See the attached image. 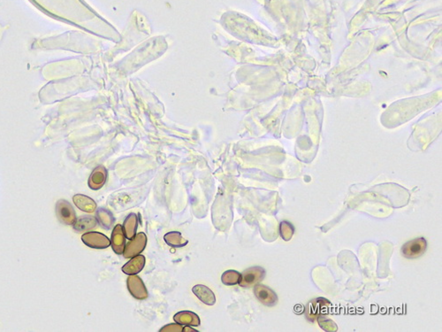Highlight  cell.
<instances>
[{
	"instance_id": "8fae6325",
	"label": "cell",
	"mask_w": 442,
	"mask_h": 332,
	"mask_svg": "<svg viewBox=\"0 0 442 332\" xmlns=\"http://www.w3.org/2000/svg\"><path fill=\"white\" fill-rule=\"evenodd\" d=\"M192 292L204 304L207 306H213L216 303L214 293L206 285L197 284L192 288Z\"/></svg>"
},
{
	"instance_id": "8992f818",
	"label": "cell",
	"mask_w": 442,
	"mask_h": 332,
	"mask_svg": "<svg viewBox=\"0 0 442 332\" xmlns=\"http://www.w3.org/2000/svg\"><path fill=\"white\" fill-rule=\"evenodd\" d=\"M127 289L133 297L136 299H145L149 297L144 281L138 275H129L127 280Z\"/></svg>"
},
{
	"instance_id": "7c38bea8",
	"label": "cell",
	"mask_w": 442,
	"mask_h": 332,
	"mask_svg": "<svg viewBox=\"0 0 442 332\" xmlns=\"http://www.w3.org/2000/svg\"><path fill=\"white\" fill-rule=\"evenodd\" d=\"M145 257L144 255H136L122 266V271L127 275H137L144 269Z\"/></svg>"
},
{
	"instance_id": "9a60e30c",
	"label": "cell",
	"mask_w": 442,
	"mask_h": 332,
	"mask_svg": "<svg viewBox=\"0 0 442 332\" xmlns=\"http://www.w3.org/2000/svg\"><path fill=\"white\" fill-rule=\"evenodd\" d=\"M97 221L94 216L84 215L76 220L74 224L75 231L78 232H87L96 228Z\"/></svg>"
},
{
	"instance_id": "7a4b0ae2",
	"label": "cell",
	"mask_w": 442,
	"mask_h": 332,
	"mask_svg": "<svg viewBox=\"0 0 442 332\" xmlns=\"http://www.w3.org/2000/svg\"><path fill=\"white\" fill-rule=\"evenodd\" d=\"M427 248V242L424 237H418L408 241L402 247L403 257L407 259H416L425 254Z\"/></svg>"
},
{
	"instance_id": "6da1fadb",
	"label": "cell",
	"mask_w": 442,
	"mask_h": 332,
	"mask_svg": "<svg viewBox=\"0 0 442 332\" xmlns=\"http://www.w3.org/2000/svg\"><path fill=\"white\" fill-rule=\"evenodd\" d=\"M265 270L262 266H251L241 274L239 285L243 288H251L263 281Z\"/></svg>"
},
{
	"instance_id": "4fadbf2b",
	"label": "cell",
	"mask_w": 442,
	"mask_h": 332,
	"mask_svg": "<svg viewBox=\"0 0 442 332\" xmlns=\"http://www.w3.org/2000/svg\"><path fill=\"white\" fill-rule=\"evenodd\" d=\"M75 205L85 213H93L96 208V204L92 199L83 194H77L73 198Z\"/></svg>"
},
{
	"instance_id": "3957f363",
	"label": "cell",
	"mask_w": 442,
	"mask_h": 332,
	"mask_svg": "<svg viewBox=\"0 0 442 332\" xmlns=\"http://www.w3.org/2000/svg\"><path fill=\"white\" fill-rule=\"evenodd\" d=\"M146 245L147 236L144 232H140L131 238L127 245H125L123 255L126 259L133 258L134 256L140 254L145 250Z\"/></svg>"
},
{
	"instance_id": "ffe728a7",
	"label": "cell",
	"mask_w": 442,
	"mask_h": 332,
	"mask_svg": "<svg viewBox=\"0 0 442 332\" xmlns=\"http://www.w3.org/2000/svg\"><path fill=\"white\" fill-rule=\"evenodd\" d=\"M160 332H197V331L194 330L191 327L181 325V324H167L166 326H164L162 329H160Z\"/></svg>"
},
{
	"instance_id": "9c48e42d",
	"label": "cell",
	"mask_w": 442,
	"mask_h": 332,
	"mask_svg": "<svg viewBox=\"0 0 442 332\" xmlns=\"http://www.w3.org/2000/svg\"><path fill=\"white\" fill-rule=\"evenodd\" d=\"M107 179V171L105 166H99L96 167L88 178V187L93 191L100 190L105 184Z\"/></svg>"
},
{
	"instance_id": "5bb4252c",
	"label": "cell",
	"mask_w": 442,
	"mask_h": 332,
	"mask_svg": "<svg viewBox=\"0 0 442 332\" xmlns=\"http://www.w3.org/2000/svg\"><path fill=\"white\" fill-rule=\"evenodd\" d=\"M137 226H138V218L137 215L134 213L128 214L127 218L124 221L123 223V232L125 234V236L127 239H131L136 235V231H137Z\"/></svg>"
},
{
	"instance_id": "e0dca14e",
	"label": "cell",
	"mask_w": 442,
	"mask_h": 332,
	"mask_svg": "<svg viewBox=\"0 0 442 332\" xmlns=\"http://www.w3.org/2000/svg\"><path fill=\"white\" fill-rule=\"evenodd\" d=\"M96 221L99 223L101 227L105 230H110L113 228L114 223V215L109 210L105 208H99L96 212Z\"/></svg>"
},
{
	"instance_id": "d6986e66",
	"label": "cell",
	"mask_w": 442,
	"mask_h": 332,
	"mask_svg": "<svg viewBox=\"0 0 442 332\" xmlns=\"http://www.w3.org/2000/svg\"><path fill=\"white\" fill-rule=\"evenodd\" d=\"M294 233H295V227L292 223H289L288 221H283L280 223V234L283 240L287 241V242L290 241V239L293 237Z\"/></svg>"
},
{
	"instance_id": "ba28073f",
	"label": "cell",
	"mask_w": 442,
	"mask_h": 332,
	"mask_svg": "<svg viewBox=\"0 0 442 332\" xmlns=\"http://www.w3.org/2000/svg\"><path fill=\"white\" fill-rule=\"evenodd\" d=\"M125 234L123 232V228L120 224H117L114 228V231L112 233V238H111V245L112 248L114 250V253L118 255L123 254L124 249H125V245H126V238H125Z\"/></svg>"
},
{
	"instance_id": "44dd1931",
	"label": "cell",
	"mask_w": 442,
	"mask_h": 332,
	"mask_svg": "<svg viewBox=\"0 0 442 332\" xmlns=\"http://www.w3.org/2000/svg\"><path fill=\"white\" fill-rule=\"evenodd\" d=\"M320 299H315L313 301L310 302L307 306V318L310 321H314V318L317 317L318 313H320V308L323 306H320Z\"/></svg>"
},
{
	"instance_id": "ac0fdd59",
	"label": "cell",
	"mask_w": 442,
	"mask_h": 332,
	"mask_svg": "<svg viewBox=\"0 0 442 332\" xmlns=\"http://www.w3.org/2000/svg\"><path fill=\"white\" fill-rule=\"evenodd\" d=\"M241 278V273L236 270H227L221 275V282L225 285L232 286L239 284Z\"/></svg>"
},
{
	"instance_id": "2e32d148",
	"label": "cell",
	"mask_w": 442,
	"mask_h": 332,
	"mask_svg": "<svg viewBox=\"0 0 442 332\" xmlns=\"http://www.w3.org/2000/svg\"><path fill=\"white\" fill-rule=\"evenodd\" d=\"M164 240L173 248H180L188 245V241L185 239L181 233L178 232H168L164 236Z\"/></svg>"
},
{
	"instance_id": "5b68a950",
	"label": "cell",
	"mask_w": 442,
	"mask_h": 332,
	"mask_svg": "<svg viewBox=\"0 0 442 332\" xmlns=\"http://www.w3.org/2000/svg\"><path fill=\"white\" fill-rule=\"evenodd\" d=\"M84 244L93 249H106L111 245V240L105 234L99 232H88L82 236Z\"/></svg>"
},
{
	"instance_id": "277c9868",
	"label": "cell",
	"mask_w": 442,
	"mask_h": 332,
	"mask_svg": "<svg viewBox=\"0 0 442 332\" xmlns=\"http://www.w3.org/2000/svg\"><path fill=\"white\" fill-rule=\"evenodd\" d=\"M56 213L59 220L66 225L69 226L74 225L77 220L74 207L71 205L68 201L64 199L58 201L56 205Z\"/></svg>"
},
{
	"instance_id": "30bf717a",
	"label": "cell",
	"mask_w": 442,
	"mask_h": 332,
	"mask_svg": "<svg viewBox=\"0 0 442 332\" xmlns=\"http://www.w3.org/2000/svg\"><path fill=\"white\" fill-rule=\"evenodd\" d=\"M174 320L177 324L188 327H197L201 324L199 316L191 311H180L175 315Z\"/></svg>"
},
{
	"instance_id": "52a82bcc",
	"label": "cell",
	"mask_w": 442,
	"mask_h": 332,
	"mask_svg": "<svg viewBox=\"0 0 442 332\" xmlns=\"http://www.w3.org/2000/svg\"><path fill=\"white\" fill-rule=\"evenodd\" d=\"M254 294L256 298L265 306H274L278 303L277 294L271 288L264 284L255 285Z\"/></svg>"
}]
</instances>
